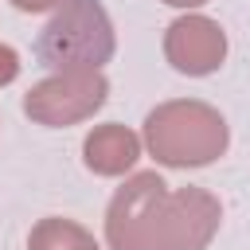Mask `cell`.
I'll use <instances>...</instances> for the list:
<instances>
[{
	"instance_id": "1",
	"label": "cell",
	"mask_w": 250,
	"mask_h": 250,
	"mask_svg": "<svg viewBox=\"0 0 250 250\" xmlns=\"http://www.w3.org/2000/svg\"><path fill=\"white\" fill-rule=\"evenodd\" d=\"M148 148L164 164H207L227 148V121L199 102H168L148 113Z\"/></svg>"
},
{
	"instance_id": "2",
	"label": "cell",
	"mask_w": 250,
	"mask_h": 250,
	"mask_svg": "<svg viewBox=\"0 0 250 250\" xmlns=\"http://www.w3.org/2000/svg\"><path fill=\"white\" fill-rule=\"evenodd\" d=\"M113 55V27L98 0H62L39 35V59L59 70H98Z\"/></svg>"
},
{
	"instance_id": "3",
	"label": "cell",
	"mask_w": 250,
	"mask_h": 250,
	"mask_svg": "<svg viewBox=\"0 0 250 250\" xmlns=\"http://www.w3.org/2000/svg\"><path fill=\"white\" fill-rule=\"evenodd\" d=\"M215 227L219 203L199 188H184L176 195H164L156 223L148 230V250H203Z\"/></svg>"
},
{
	"instance_id": "4",
	"label": "cell",
	"mask_w": 250,
	"mask_h": 250,
	"mask_svg": "<svg viewBox=\"0 0 250 250\" xmlns=\"http://www.w3.org/2000/svg\"><path fill=\"white\" fill-rule=\"evenodd\" d=\"M102 102H105V78L98 70H62L59 78L39 82L27 94L23 109L43 125H70L90 117Z\"/></svg>"
},
{
	"instance_id": "5",
	"label": "cell",
	"mask_w": 250,
	"mask_h": 250,
	"mask_svg": "<svg viewBox=\"0 0 250 250\" xmlns=\"http://www.w3.org/2000/svg\"><path fill=\"white\" fill-rule=\"evenodd\" d=\"M164 203V180L152 172L133 176L117 199L109 203V246L113 250H148V230L156 223V211Z\"/></svg>"
},
{
	"instance_id": "6",
	"label": "cell",
	"mask_w": 250,
	"mask_h": 250,
	"mask_svg": "<svg viewBox=\"0 0 250 250\" xmlns=\"http://www.w3.org/2000/svg\"><path fill=\"white\" fill-rule=\"evenodd\" d=\"M164 51L172 59L176 70H188V74H207L223 62V51H227V39L219 31V23L203 20V16H188L180 23L168 27V39H164Z\"/></svg>"
},
{
	"instance_id": "7",
	"label": "cell",
	"mask_w": 250,
	"mask_h": 250,
	"mask_svg": "<svg viewBox=\"0 0 250 250\" xmlns=\"http://www.w3.org/2000/svg\"><path fill=\"white\" fill-rule=\"evenodd\" d=\"M141 145L125 125H102L86 137V164L102 176H117L137 160Z\"/></svg>"
},
{
	"instance_id": "8",
	"label": "cell",
	"mask_w": 250,
	"mask_h": 250,
	"mask_svg": "<svg viewBox=\"0 0 250 250\" xmlns=\"http://www.w3.org/2000/svg\"><path fill=\"white\" fill-rule=\"evenodd\" d=\"M31 250H98V242L78 227V223H66V219H43L35 230H31Z\"/></svg>"
},
{
	"instance_id": "9",
	"label": "cell",
	"mask_w": 250,
	"mask_h": 250,
	"mask_svg": "<svg viewBox=\"0 0 250 250\" xmlns=\"http://www.w3.org/2000/svg\"><path fill=\"white\" fill-rule=\"evenodd\" d=\"M16 8H23V12H39V8H51L55 0H12Z\"/></svg>"
},
{
	"instance_id": "10",
	"label": "cell",
	"mask_w": 250,
	"mask_h": 250,
	"mask_svg": "<svg viewBox=\"0 0 250 250\" xmlns=\"http://www.w3.org/2000/svg\"><path fill=\"white\" fill-rule=\"evenodd\" d=\"M168 4H176V8H191V4H203V0H168Z\"/></svg>"
}]
</instances>
